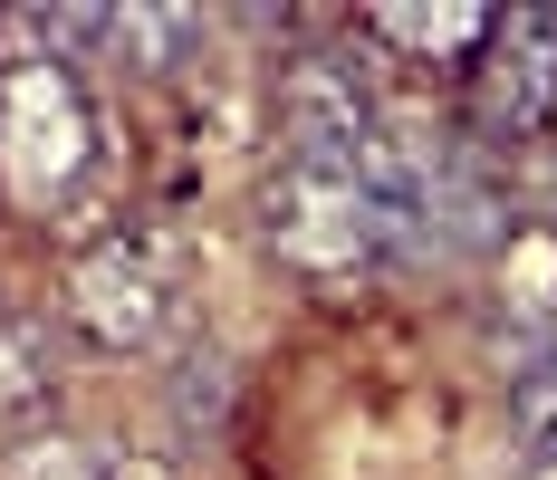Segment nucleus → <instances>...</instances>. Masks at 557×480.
Wrapping results in <instances>:
<instances>
[{
  "instance_id": "f257e3e1",
  "label": "nucleus",
  "mask_w": 557,
  "mask_h": 480,
  "mask_svg": "<svg viewBox=\"0 0 557 480\" xmlns=\"http://www.w3.org/2000/svg\"><path fill=\"white\" fill-rule=\"evenodd\" d=\"M97 173V97L58 49L0 58V193L10 212H49Z\"/></svg>"
},
{
  "instance_id": "f03ea898",
  "label": "nucleus",
  "mask_w": 557,
  "mask_h": 480,
  "mask_svg": "<svg viewBox=\"0 0 557 480\" xmlns=\"http://www.w3.org/2000/svg\"><path fill=\"white\" fill-rule=\"evenodd\" d=\"M260 241H270V260L288 269V279H308V288H356L366 269H385V250L404 241V221H394L366 183L278 163L270 193H260Z\"/></svg>"
},
{
  "instance_id": "7ed1b4c3",
  "label": "nucleus",
  "mask_w": 557,
  "mask_h": 480,
  "mask_svg": "<svg viewBox=\"0 0 557 480\" xmlns=\"http://www.w3.org/2000/svg\"><path fill=\"white\" fill-rule=\"evenodd\" d=\"M58 308H67V327H77L97 356H154L173 336V269H164L154 241L115 231V241H87V250L67 260Z\"/></svg>"
},
{
  "instance_id": "20e7f679",
  "label": "nucleus",
  "mask_w": 557,
  "mask_h": 480,
  "mask_svg": "<svg viewBox=\"0 0 557 480\" xmlns=\"http://www.w3.org/2000/svg\"><path fill=\"white\" fill-rule=\"evenodd\" d=\"M375 97L356 87L346 58H298L278 77V163L298 173H336V183H366L375 163Z\"/></svg>"
},
{
  "instance_id": "39448f33",
  "label": "nucleus",
  "mask_w": 557,
  "mask_h": 480,
  "mask_svg": "<svg viewBox=\"0 0 557 480\" xmlns=\"http://www.w3.org/2000/svg\"><path fill=\"white\" fill-rule=\"evenodd\" d=\"M471 125L491 145H529L557 125V10H500L491 49L471 58Z\"/></svg>"
},
{
  "instance_id": "423d86ee",
  "label": "nucleus",
  "mask_w": 557,
  "mask_h": 480,
  "mask_svg": "<svg viewBox=\"0 0 557 480\" xmlns=\"http://www.w3.org/2000/svg\"><path fill=\"white\" fill-rule=\"evenodd\" d=\"M491 29H500V10H375L366 20V39L404 49L413 67H461V77H471V58L491 49Z\"/></svg>"
},
{
  "instance_id": "0eeeda50",
  "label": "nucleus",
  "mask_w": 557,
  "mask_h": 480,
  "mask_svg": "<svg viewBox=\"0 0 557 480\" xmlns=\"http://www.w3.org/2000/svg\"><path fill=\"white\" fill-rule=\"evenodd\" d=\"M58 384V346L39 318H0V423H29Z\"/></svg>"
},
{
  "instance_id": "6e6552de",
  "label": "nucleus",
  "mask_w": 557,
  "mask_h": 480,
  "mask_svg": "<svg viewBox=\"0 0 557 480\" xmlns=\"http://www.w3.org/2000/svg\"><path fill=\"white\" fill-rule=\"evenodd\" d=\"M0 480H115V461L77 432H20L0 452Z\"/></svg>"
},
{
  "instance_id": "1a4fd4ad",
  "label": "nucleus",
  "mask_w": 557,
  "mask_h": 480,
  "mask_svg": "<svg viewBox=\"0 0 557 480\" xmlns=\"http://www.w3.org/2000/svg\"><path fill=\"white\" fill-rule=\"evenodd\" d=\"M509 432H519L529 471H557V366H519V384H509Z\"/></svg>"
},
{
  "instance_id": "9d476101",
  "label": "nucleus",
  "mask_w": 557,
  "mask_h": 480,
  "mask_svg": "<svg viewBox=\"0 0 557 480\" xmlns=\"http://www.w3.org/2000/svg\"><path fill=\"white\" fill-rule=\"evenodd\" d=\"M529 480H557V471H529Z\"/></svg>"
}]
</instances>
